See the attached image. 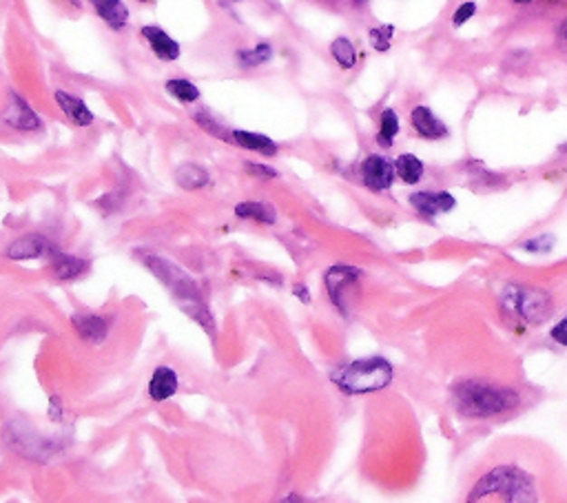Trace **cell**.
Instances as JSON below:
<instances>
[{
  "instance_id": "obj_1",
  "label": "cell",
  "mask_w": 567,
  "mask_h": 503,
  "mask_svg": "<svg viewBox=\"0 0 567 503\" xmlns=\"http://www.w3.org/2000/svg\"><path fill=\"white\" fill-rule=\"evenodd\" d=\"M539 492V475H534L530 468L521 466L519 461H505L496 463L479 477V481L467 495V501H539L543 499Z\"/></svg>"
},
{
  "instance_id": "obj_2",
  "label": "cell",
  "mask_w": 567,
  "mask_h": 503,
  "mask_svg": "<svg viewBox=\"0 0 567 503\" xmlns=\"http://www.w3.org/2000/svg\"><path fill=\"white\" fill-rule=\"evenodd\" d=\"M452 403L467 420H487L514 411L519 406V392L495 383L464 382L452 391Z\"/></svg>"
},
{
  "instance_id": "obj_3",
  "label": "cell",
  "mask_w": 567,
  "mask_h": 503,
  "mask_svg": "<svg viewBox=\"0 0 567 503\" xmlns=\"http://www.w3.org/2000/svg\"><path fill=\"white\" fill-rule=\"evenodd\" d=\"M392 377H395L392 363L384 357H364L337 368L331 380L348 395H366L390 386Z\"/></svg>"
},
{
  "instance_id": "obj_4",
  "label": "cell",
  "mask_w": 567,
  "mask_h": 503,
  "mask_svg": "<svg viewBox=\"0 0 567 503\" xmlns=\"http://www.w3.org/2000/svg\"><path fill=\"white\" fill-rule=\"evenodd\" d=\"M504 302L512 313L532 324L543 322L552 311V300L547 293L530 286H510L504 293Z\"/></svg>"
},
{
  "instance_id": "obj_5",
  "label": "cell",
  "mask_w": 567,
  "mask_h": 503,
  "mask_svg": "<svg viewBox=\"0 0 567 503\" xmlns=\"http://www.w3.org/2000/svg\"><path fill=\"white\" fill-rule=\"evenodd\" d=\"M147 266L160 277L164 286L178 297V300H197V286L187 273L180 271L176 264L168 260H160V257H149Z\"/></svg>"
},
{
  "instance_id": "obj_6",
  "label": "cell",
  "mask_w": 567,
  "mask_h": 503,
  "mask_svg": "<svg viewBox=\"0 0 567 503\" xmlns=\"http://www.w3.org/2000/svg\"><path fill=\"white\" fill-rule=\"evenodd\" d=\"M395 164L388 160V158L380 156V153H372L361 164V178H364V184L370 191L380 193L390 189L392 182H395Z\"/></svg>"
},
{
  "instance_id": "obj_7",
  "label": "cell",
  "mask_w": 567,
  "mask_h": 503,
  "mask_svg": "<svg viewBox=\"0 0 567 503\" xmlns=\"http://www.w3.org/2000/svg\"><path fill=\"white\" fill-rule=\"evenodd\" d=\"M408 200H410L412 208H417V211L426 218L441 216V213L452 211V208L456 207L455 196L447 191H419L412 193Z\"/></svg>"
},
{
  "instance_id": "obj_8",
  "label": "cell",
  "mask_w": 567,
  "mask_h": 503,
  "mask_svg": "<svg viewBox=\"0 0 567 503\" xmlns=\"http://www.w3.org/2000/svg\"><path fill=\"white\" fill-rule=\"evenodd\" d=\"M3 118L9 127L21 129V131H36V129L43 127L41 118L34 113V109L18 93H9V107Z\"/></svg>"
},
{
  "instance_id": "obj_9",
  "label": "cell",
  "mask_w": 567,
  "mask_h": 503,
  "mask_svg": "<svg viewBox=\"0 0 567 503\" xmlns=\"http://www.w3.org/2000/svg\"><path fill=\"white\" fill-rule=\"evenodd\" d=\"M44 256H53V247L52 242L43 236H24L7 248V257L16 262L38 260V257Z\"/></svg>"
},
{
  "instance_id": "obj_10",
  "label": "cell",
  "mask_w": 567,
  "mask_h": 503,
  "mask_svg": "<svg viewBox=\"0 0 567 503\" xmlns=\"http://www.w3.org/2000/svg\"><path fill=\"white\" fill-rule=\"evenodd\" d=\"M142 36L144 41L151 44L153 53H156L160 61L173 63L180 58V44L173 41L164 29L156 27V24H147V27H142Z\"/></svg>"
},
{
  "instance_id": "obj_11",
  "label": "cell",
  "mask_w": 567,
  "mask_h": 503,
  "mask_svg": "<svg viewBox=\"0 0 567 503\" xmlns=\"http://www.w3.org/2000/svg\"><path fill=\"white\" fill-rule=\"evenodd\" d=\"M410 122H412V127H415V131L419 133L421 138H426V140H441V138L447 136L446 124L441 122L439 118L430 111V109L424 107V104L412 109Z\"/></svg>"
},
{
  "instance_id": "obj_12",
  "label": "cell",
  "mask_w": 567,
  "mask_h": 503,
  "mask_svg": "<svg viewBox=\"0 0 567 503\" xmlns=\"http://www.w3.org/2000/svg\"><path fill=\"white\" fill-rule=\"evenodd\" d=\"M360 276L361 273L352 266H332L331 271L326 273L328 293H331L332 302H335L337 306L341 308V311H344V302H341V297H344V291L348 286H352Z\"/></svg>"
},
{
  "instance_id": "obj_13",
  "label": "cell",
  "mask_w": 567,
  "mask_h": 503,
  "mask_svg": "<svg viewBox=\"0 0 567 503\" xmlns=\"http://www.w3.org/2000/svg\"><path fill=\"white\" fill-rule=\"evenodd\" d=\"M178 386H180V382H178L176 371L168 366H158L151 375V382H149V397L153 401H167L176 395Z\"/></svg>"
},
{
  "instance_id": "obj_14",
  "label": "cell",
  "mask_w": 567,
  "mask_h": 503,
  "mask_svg": "<svg viewBox=\"0 0 567 503\" xmlns=\"http://www.w3.org/2000/svg\"><path fill=\"white\" fill-rule=\"evenodd\" d=\"M56 102L58 107L62 109L64 116L76 124V127H89V124H93V121H96V116H93L91 109L87 107V102L72 96V93L56 92Z\"/></svg>"
},
{
  "instance_id": "obj_15",
  "label": "cell",
  "mask_w": 567,
  "mask_h": 503,
  "mask_svg": "<svg viewBox=\"0 0 567 503\" xmlns=\"http://www.w3.org/2000/svg\"><path fill=\"white\" fill-rule=\"evenodd\" d=\"M89 3H91L98 18H102L116 32H120V29H124V24L129 23V7L122 0H89Z\"/></svg>"
},
{
  "instance_id": "obj_16",
  "label": "cell",
  "mask_w": 567,
  "mask_h": 503,
  "mask_svg": "<svg viewBox=\"0 0 567 503\" xmlns=\"http://www.w3.org/2000/svg\"><path fill=\"white\" fill-rule=\"evenodd\" d=\"M73 328L78 331V335L87 342H102L109 333V324L107 320L98 315H73Z\"/></svg>"
},
{
  "instance_id": "obj_17",
  "label": "cell",
  "mask_w": 567,
  "mask_h": 503,
  "mask_svg": "<svg viewBox=\"0 0 567 503\" xmlns=\"http://www.w3.org/2000/svg\"><path fill=\"white\" fill-rule=\"evenodd\" d=\"M233 140H235V144H240V147L248 149V151H255L260 153V156H277V144L271 140L268 136H264V133H253V131H233Z\"/></svg>"
},
{
  "instance_id": "obj_18",
  "label": "cell",
  "mask_w": 567,
  "mask_h": 503,
  "mask_svg": "<svg viewBox=\"0 0 567 503\" xmlns=\"http://www.w3.org/2000/svg\"><path fill=\"white\" fill-rule=\"evenodd\" d=\"M176 180L182 189H187V191H197V189L207 187L208 184V171L202 169L200 164H184V167L178 169Z\"/></svg>"
},
{
  "instance_id": "obj_19",
  "label": "cell",
  "mask_w": 567,
  "mask_h": 503,
  "mask_svg": "<svg viewBox=\"0 0 567 503\" xmlns=\"http://www.w3.org/2000/svg\"><path fill=\"white\" fill-rule=\"evenodd\" d=\"M395 171L406 184H417L424 178V162L412 153H401L395 162Z\"/></svg>"
},
{
  "instance_id": "obj_20",
  "label": "cell",
  "mask_w": 567,
  "mask_h": 503,
  "mask_svg": "<svg viewBox=\"0 0 567 503\" xmlns=\"http://www.w3.org/2000/svg\"><path fill=\"white\" fill-rule=\"evenodd\" d=\"M235 216L244 218V220H257L262 224H275L277 216L275 208H271L264 202H242L235 207Z\"/></svg>"
},
{
  "instance_id": "obj_21",
  "label": "cell",
  "mask_w": 567,
  "mask_h": 503,
  "mask_svg": "<svg viewBox=\"0 0 567 503\" xmlns=\"http://www.w3.org/2000/svg\"><path fill=\"white\" fill-rule=\"evenodd\" d=\"M53 268H56V277L58 280H73L87 268V262L78 260V257H69L61 256V253H53Z\"/></svg>"
},
{
  "instance_id": "obj_22",
  "label": "cell",
  "mask_w": 567,
  "mask_h": 503,
  "mask_svg": "<svg viewBox=\"0 0 567 503\" xmlns=\"http://www.w3.org/2000/svg\"><path fill=\"white\" fill-rule=\"evenodd\" d=\"M397 133H399V116L395 113V109H386L380 118V133H377V142L381 147H392Z\"/></svg>"
},
{
  "instance_id": "obj_23",
  "label": "cell",
  "mask_w": 567,
  "mask_h": 503,
  "mask_svg": "<svg viewBox=\"0 0 567 503\" xmlns=\"http://www.w3.org/2000/svg\"><path fill=\"white\" fill-rule=\"evenodd\" d=\"M271 58H273V47L266 43L257 44V47H253V49H244V52H237V63H240L244 69L260 67V64L268 63Z\"/></svg>"
},
{
  "instance_id": "obj_24",
  "label": "cell",
  "mask_w": 567,
  "mask_h": 503,
  "mask_svg": "<svg viewBox=\"0 0 567 503\" xmlns=\"http://www.w3.org/2000/svg\"><path fill=\"white\" fill-rule=\"evenodd\" d=\"M167 92L176 98L178 102L191 104L200 101V89L196 87L191 81H184V78H176V81L167 82Z\"/></svg>"
},
{
  "instance_id": "obj_25",
  "label": "cell",
  "mask_w": 567,
  "mask_h": 503,
  "mask_svg": "<svg viewBox=\"0 0 567 503\" xmlns=\"http://www.w3.org/2000/svg\"><path fill=\"white\" fill-rule=\"evenodd\" d=\"M331 53H332V58H335L340 67H344V69L355 67L357 52H355V47H352V43L348 41V38H337V41H332Z\"/></svg>"
},
{
  "instance_id": "obj_26",
  "label": "cell",
  "mask_w": 567,
  "mask_h": 503,
  "mask_svg": "<svg viewBox=\"0 0 567 503\" xmlns=\"http://www.w3.org/2000/svg\"><path fill=\"white\" fill-rule=\"evenodd\" d=\"M392 34H395V29L392 27H377V29H370V43L372 47L377 49V52H386L388 47H390L392 43Z\"/></svg>"
},
{
  "instance_id": "obj_27",
  "label": "cell",
  "mask_w": 567,
  "mask_h": 503,
  "mask_svg": "<svg viewBox=\"0 0 567 503\" xmlns=\"http://www.w3.org/2000/svg\"><path fill=\"white\" fill-rule=\"evenodd\" d=\"M475 14H476V3L467 0V3L459 5V7H456L455 16H452V23H455L456 27H461V24H466L472 16H475Z\"/></svg>"
},
{
  "instance_id": "obj_28",
  "label": "cell",
  "mask_w": 567,
  "mask_h": 503,
  "mask_svg": "<svg viewBox=\"0 0 567 503\" xmlns=\"http://www.w3.org/2000/svg\"><path fill=\"white\" fill-rule=\"evenodd\" d=\"M246 171L251 173V176H255V178H266V180H273V178H277L275 169L264 167V164H253V162H248V164H246Z\"/></svg>"
},
{
  "instance_id": "obj_29",
  "label": "cell",
  "mask_w": 567,
  "mask_h": 503,
  "mask_svg": "<svg viewBox=\"0 0 567 503\" xmlns=\"http://www.w3.org/2000/svg\"><path fill=\"white\" fill-rule=\"evenodd\" d=\"M550 337L556 343H561V346L567 348V317H563V320L554 324V328L550 331Z\"/></svg>"
},
{
  "instance_id": "obj_30",
  "label": "cell",
  "mask_w": 567,
  "mask_h": 503,
  "mask_svg": "<svg viewBox=\"0 0 567 503\" xmlns=\"http://www.w3.org/2000/svg\"><path fill=\"white\" fill-rule=\"evenodd\" d=\"M293 293H295V295H300V300H302V302H304V304H308V302H311V293H308V291H306V286H304V284H297V286H295V288H293Z\"/></svg>"
},
{
  "instance_id": "obj_31",
  "label": "cell",
  "mask_w": 567,
  "mask_h": 503,
  "mask_svg": "<svg viewBox=\"0 0 567 503\" xmlns=\"http://www.w3.org/2000/svg\"><path fill=\"white\" fill-rule=\"evenodd\" d=\"M559 41L563 43L565 47H567V21H565V23L561 24V27H559Z\"/></svg>"
},
{
  "instance_id": "obj_32",
  "label": "cell",
  "mask_w": 567,
  "mask_h": 503,
  "mask_svg": "<svg viewBox=\"0 0 567 503\" xmlns=\"http://www.w3.org/2000/svg\"><path fill=\"white\" fill-rule=\"evenodd\" d=\"M69 3H72L73 7H81V0H69Z\"/></svg>"
},
{
  "instance_id": "obj_33",
  "label": "cell",
  "mask_w": 567,
  "mask_h": 503,
  "mask_svg": "<svg viewBox=\"0 0 567 503\" xmlns=\"http://www.w3.org/2000/svg\"><path fill=\"white\" fill-rule=\"evenodd\" d=\"M514 3H519V5H527V3H532V0H514Z\"/></svg>"
},
{
  "instance_id": "obj_34",
  "label": "cell",
  "mask_w": 567,
  "mask_h": 503,
  "mask_svg": "<svg viewBox=\"0 0 567 503\" xmlns=\"http://www.w3.org/2000/svg\"><path fill=\"white\" fill-rule=\"evenodd\" d=\"M140 3H151V0H140Z\"/></svg>"
},
{
  "instance_id": "obj_35",
  "label": "cell",
  "mask_w": 567,
  "mask_h": 503,
  "mask_svg": "<svg viewBox=\"0 0 567 503\" xmlns=\"http://www.w3.org/2000/svg\"><path fill=\"white\" fill-rule=\"evenodd\" d=\"M233 3H240V0H233Z\"/></svg>"
}]
</instances>
